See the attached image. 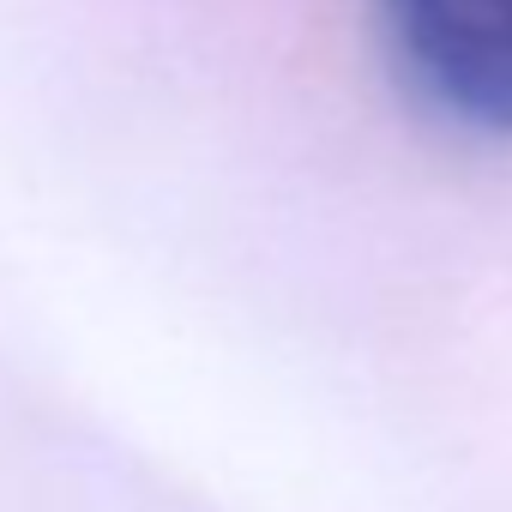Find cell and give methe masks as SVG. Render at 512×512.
<instances>
[{"label":"cell","mask_w":512,"mask_h":512,"mask_svg":"<svg viewBox=\"0 0 512 512\" xmlns=\"http://www.w3.org/2000/svg\"><path fill=\"white\" fill-rule=\"evenodd\" d=\"M404 67L464 127L512 133V0H374Z\"/></svg>","instance_id":"1"}]
</instances>
